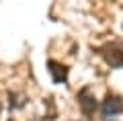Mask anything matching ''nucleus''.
<instances>
[{"mask_svg":"<svg viewBox=\"0 0 123 121\" xmlns=\"http://www.w3.org/2000/svg\"><path fill=\"white\" fill-rule=\"evenodd\" d=\"M97 53L111 66V68H123V49L117 43H105L97 47Z\"/></svg>","mask_w":123,"mask_h":121,"instance_id":"1","label":"nucleus"},{"mask_svg":"<svg viewBox=\"0 0 123 121\" xmlns=\"http://www.w3.org/2000/svg\"><path fill=\"white\" fill-rule=\"evenodd\" d=\"M76 101H78L80 109H82V113H84L86 117H90L92 113L97 111V99H94V92H92L90 86L80 88V92H78V96H76Z\"/></svg>","mask_w":123,"mask_h":121,"instance_id":"2","label":"nucleus"},{"mask_svg":"<svg viewBox=\"0 0 123 121\" xmlns=\"http://www.w3.org/2000/svg\"><path fill=\"white\" fill-rule=\"evenodd\" d=\"M101 113H103L105 119H111V117H115V115H121L123 113V99L117 96V95H109L101 105Z\"/></svg>","mask_w":123,"mask_h":121,"instance_id":"3","label":"nucleus"},{"mask_svg":"<svg viewBox=\"0 0 123 121\" xmlns=\"http://www.w3.org/2000/svg\"><path fill=\"white\" fill-rule=\"evenodd\" d=\"M47 70H49V74H51V80L55 84H64L68 80V68L64 64H60V62H55V60H49L47 62Z\"/></svg>","mask_w":123,"mask_h":121,"instance_id":"4","label":"nucleus"},{"mask_svg":"<svg viewBox=\"0 0 123 121\" xmlns=\"http://www.w3.org/2000/svg\"><path fill=\"white\" fill-rule=\"evenodd\" d=\"M0 111H2V105H0Z\"/></svg>","mask_w":123,"mask_h":121,"instance_id":"5","label":"nucleus"}]
</instances>
